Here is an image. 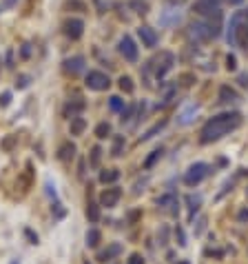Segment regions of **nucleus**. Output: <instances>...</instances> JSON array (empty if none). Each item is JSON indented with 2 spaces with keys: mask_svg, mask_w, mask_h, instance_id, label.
I'll use <instances>...</instances> for the list:
<instances>
[{
  "mask_svg": "<svg viewBox=\"0 0 248 264\" xmlns=\"http://www.w3.org/2000/svg\"><path fill=\"white\" fill-rule=\"evenodd\" d=\"M242 113L237 111H228V113H220V115H213L200 131V142L202 144H210V142H217L220 138L228 135L230 131L239 129L242 127Z\"/></svg>",
  "mask_w": 248,
  "mask_h": 264,
  "instance_id": "1",
  "label": "nucleus"
},
{
  "mask_svg": "<svg viewBox=\"0 0 248 264\" xmlns=\"http://www.w3.org/2000/svg\"><path fill=\"white\" fill-rule=\"evenodd\" d=\"M226 29H228L226 40H228L230 47H242L244 51H248V9L230 16Z\"/></svg>",
  "mask_w": 248,
  "mask_h": 264,
  "instance_id": "2",
  "label": "nucleus"
},
{
  "mask_svg": "<svg viewBox=\"0 0 248 264\" xmlns=\"http://www.w3.org/2000/svg\"><path fill=\"white\" fill-rule=\"evenodd\" d=\"M173 65H175V56H173L171 51H160V56H155L151 60V69L158 80H162V78L171 71Z\"/></svg>",
  "mask_w": 248,
  "mask_h": 264,
  "instance_id": "3",
  "label": "nucleus"
},
{
  "mask_svg": "<svg viewBox=\"0 0 248 264\" xmlns=\"http://www.w3.org/2000/svg\"><path fill=\"white\" fill-rule=\"evenodd\" d=\"M210 176V164L206 162H195L188 167V171L184 173V184L186 187H195V184H200L204 178H208Z\"/></svg>",
  "mask_w": 248,
  "mask_h": 264,
  "instance_id": "4",
  "label": "nucleus"
},
{
  "mask_svg": "<svg viewBox=\"0 0 248 264\" xmlns=\"http://www.w3.org/2000/svg\"><path fill=\"white\" fill-rule=\"evenodd\" d=\"M84 82H86L89 89H93V91H104V89H109L111 87L109 76L102 73V71H89L86 73V78H84Z\"/></svg>",
  "mask_w": 248,
  "mask_h": 264,
  "instance_id": "5",
  "label": "nucleus"
},
{
  "mask_svg": "<svg viewBox=\"0 0 248 264\" xmlns=\"http://www.w3.org/2000/svg\"><path fill=\"white\" fill-rule=\"evenodd\" d=\"M118 51L124 56V60H129V63H135L138 60V47H135L133 38L131 36H122L118 43Z\"/></svg>",
  "mask_w": 248,
  "mask_h": 264,
  "instance_id": "6",
  "label": "nucleus"
},
{
  "mask_svg": "<svg viewBox=\"0 0 248 264\" xmlns=\"http://www.w3.org/2000/svg\"><path fill=\"white\" fill-rule=\"evenodd\" d=\"M220 7H222V0H195L193 11L197 16H210L215 11H220Z\"/></svg>",
  "mask_w": 248,
  "mask_h": 264,
  "instance_id": "7",
  "label": "nucleus"
},
{
  "mask_svg": "<svg viewBox=\"0 0 248 264\" xmlns=\"http://www.w3.org/2000/svg\"><path fill=\"white\" fill-rule=\"evenodd\" d=\"M120 198H122V189H118V187L104 189L102 196H100V204H102V207H106V209H113L115 204L120 202Z\"/></svg>",
  "mask_w": 248,
  "mask_h": 264,
  "instance_id": "8",
  "label": "nucleus"
},
{
  "mask_svg": "<svg viewBox=\"0 0 248 264\" xmlns=\"http://www.w3.org/2000/svg\"><path fill=\"white\" fill-rule=\"evenodd\" d=\"M158 207L164 209V211H168L171 216H177V209H180V200H177L175 193H166V196H162L158 200Z\"/></svg>",
  "mask_w": 248,
  "mask_h": 264,
  "instance_id": "9",
  "label": "nucleus"
},
{
  "mask_svg": "<svg viewBox=\"0 0 248 264\" xmlns=\"http://www.w3.org/2000/svg\"><path fill=\"white\" fill-rule=\"evenodd\" d=\"M82 31H84V22H82L80 18H69L67 22H64V34H67L71 40L80 38Z\"/></svg>",
  "mask_w": 248,
  "mask_h": 264,
  "instance_id": "10",
  "label": "nucleus"
},
{
  "mask_svg": "<svg viewBox=\"0 0 248 264\" xmlns=\"http://www.w3.org/2000/svg\"><path fill=\"white\" fill-rule=\"evenodd\" d=\"M64 71L71 73V76H78V73L84 71V58L82 56H73L64 60Z\"/></svg>",
  "mask_w": 248,
  "mask_h": 264,
  "instance_id": "11",
  "label": "nucleus"
},
{
  "mask_svg": "<svg viewBox=\"0 0 248 264\" xmlns=\"http://www.w3.org/2000/svg\"><path fill=\"white\" fill-rule=\"evenodd\" d=\"M138 36H140L144 47H155V44H158V34H155V29L146 27V24L138 29Z\"/></svg>",
  "mask_w": 248,
  "mask_h": 264,
  "instance_id": "12",
  "label": "nucleus"
},
{
  "mask_svg": "<svg viewBox=\"0 0 248 264\" xmlns=\"http://www.w3.org/2000/svg\"><path fill=\"white\" fill-rule=\"evenodd\" d=\"M220 102L222 105H235V102H239V93L235 89H230L228 85H224L220 89Z\"/></svg>",
  "mask_w": 248,
  "mask_h": 264,
  "instance_id": "13",
  "label": "nucleus"
},
{
  "mask_svg": "<svg viewBox=\"0 0 248 264\" xmlns=\"http://www.w3.org/2000/svg\"><path fill=\"white\" fill-rule=\"evenodd\" d=\"M120 253H122V244H111L109 249H104V251L98 253V262H111V260L118 258Z\"/></svg>",
  "mask_w": 248,
  "mask_h": 264,
  "instance_id": "14",
  "label": "nucleus"
},
{
  "mask_svg": "<svg viewBox=\"0 0 248 264\" xmlns=\"http://www.w3.org/2000/svg\"><path fill=\"white\" fill-rule=\"evenodd\" d=\"M197 113V105H191V107H186V111H182L180 118H177V122L180 125H191L193 122V115Z\"/></svg>",
  "mask_w": 248,
  "mask_h": 264,
  "instance_id": "15",
  "label": "nucleus"
},
{
  "mask_svg": "<svg viewBox=\"0 0 248 264\" xmlns=\"http://www.w3.org/2000/svg\"><path fill=\"white\" fill-rule=\"evenodd\" d=\"M118 180H120L118 169H106V171L100 173V182H104V184H113V182H118Z\"/></svg>",
  "mask_w": 248,
  "mask_h": 264,
  "instance_id": "16",
  "label": "nucleus"
},
{
  "mask_svg": "<svg viewBox=\"0 0 248 264\" xmlns=\"http://www.w3.org/2000/svg\"><path fill=\"white\" fill-rule=\"evenodd\" d=\"M100 240H102V236H100V231L98 229L86 231V246H89V249H96V246L100 244Z\"/></svg>",
  "mask_w": 248,
  "mask_h": 264,
  "instance_id": "17",
  "label": "nucleus"
},
{
  "mask_svg": "<svg viewBox=\"0 0 248 264\" xmlns=\"http://www.w3.org/2000/svg\"><path fill=\"white\" fill-rule=\"evenodd\" d=\"M73 154H76V144L64 142V144L60 147V151H58V158H60V160H71Z\"/></svg>",
  "mask_w": 248,
  "mask_h": 264,
  "instance_id": "18",
  "label": "nucleus"
},
{
  "mask_svg": "<svg viewBox=\"0 0 248 264\" xmlns=\"http://www.w3.org/2000/svg\"><path fill=\"white\" fill-rule=\"evenodd\" d=\"M84 129H86V120H84V118H80V115L71 118V135H80Z\"/></svg>",
  "mask_w": 248,
  "mask_h": 264,
  "instance_id": "19",
  "label": "nucleus"
},
{
  "mask_svg": "<svg viewBox=\"0 0 248 264\" xmlns=\"http://www.w3.org/2000/svg\"><path fill=\"white\" fill-rule=\"evenodd\" d=\"M186 202H188V209H191V220L195 218V213L200 211V204H202V196H188L186 198Z\"/></svg>",
  "mask_w": 248,
  "mask_h": 264,
  "instance_id": "20",
  "label": "nucleus"
},
{
  "mask_svg": "<svg viewBox=\"0 0 248 264\" xmlns=\"http://www.w3.org/2000/svg\"><path fill=\"white\" fill-rule=\"evenodd\" d=\"M162 154H164V149H162V147H160V149H155V151H151V155H148V158L144 160V169H151L153 164H155L160 158H162Z\"/></svg>",
  "mask_w": 248,
  "mask_h": 264,
  "instance_id": "21",
  "label": "nucleus"
},
{
  "mask_svg": "<svg viewBox=\"0 0 248 264\" xmlns=\"http://www.w3.org/2000/svg\"><path fill=\"white\" fill-rule=\"evenodd\" d=\"M164 127H166V120H160V122H158V125H153V127H151V129H148V131H146V133H144V135H142V140H151V138H153V135L158 133V131H162V129H164Z\"/></svg>",
  "mask_w": 248,
  "mask_h": 264,
  "instance_id": "22",
  "label": "nucleus"
},
{
  "mask_svg": "<svg viewBox=\"0 0 248 264\" xmlns=\"http://www.w3.org/2000/svg\"><path fill=\"white\" fill-rule=\"evenodd\" d=\"M120 89H122V91H126V93H133V89H135L133 80H131L129 76H122V78H120Z\"/></svg>",
  "mask_w": 248,
  "mask_h": 264,
  "instance_id": "23",
  "label": "nucleus"
},
{
  "mask_svg": "<svg viewBox=\"0 0 248 264\" xmlns=\"http://www.w3.org/2000/svg\"><path fill=\"white\" fill-rule=\"evenodd\" d=\"M109 107H111V111H124V100L122 98H118V96H111L109 98Z\"/></svg>",
  "mask_w": 248,
  "mask_h": 264,
  "instance_id": "24",
  "label": "nucleus"
},
{
  "mask_svg": "<svg viewBox=\"0 0 248 264\" xmlns=\"http://www.w3.org/2000/svg\"><path fill=\"white\" fill-rule=\"evenodd\" d=\"M96 135L98 138H106V135H111V125L109 122H100V125L96 127Z\"/></svg>",
  "mask_w": 248,
  "mask_h": 264,
  "instance_id": "25",
  "label": "nucleus"
},
{
  "mask_svg": "<svg viewBox=\"0 0 248 264\" xmlns=\"http://www.w3.org/2000/svg\"><path fill=\"white\" fill-rule=\"evenodd\" d=\"M86 218H89L91 222H98L100 220V209H98L96 204H89V207H86Z\"/></svg>",
  "mask_w": 248,
  "mask_h": 264,
  "instance_id": "26",
  "label": "nucleus"
},
{
  "mask_svg": "<svg viewBox=\"0 0 248 264\" xmlns=\"http://www.w3.org/2000/svg\"><path fill=\"white\" fill-rule=\"evenodd\" d=\"M122 149H124V138L122 135H118L115 142H113V151H111V154H113L115 158H120V155H122Z\"/></svg>",
  "mask_w": 248,
  "mask_h": 264,
  "instance_id": "27",
  "label": "nucleus"
},
{
  "mask_svg": "<svg viewBox=\"0 0 248 264\" xmlns=\"http://www.w3.org/2000/svg\"><path fill=\"white\" fill-rule=\"evenodd\" d=\"M100 154H102V149L100 147H93V151H91V167H98V164H100Z\"/></svg>",
  "mask_w": 248,
  "mask_h": 264,
  "instance_id": "28",
  "label": "nucleus"
},
{
  "mask_svg": "<svg viewBox=\"0 0 248 264\" xmlns=\"http://www.w3.org/2000/svg\"><path fill=\"white\" fill-rule=\"evenodd\" d=\"M173 96H175V87H171V89H168V91L164 93V98H162V102H160V107H166L168 102L173 100Z\"/></svg>",
  "mask_w": 248,
  "mask_h": 264,
  "instance_id": "29",
  "label": "nucleus"
},
{
  "mask_svg": "<svg viewBox=\"0 0 248 264\" xmlns=\"http://www.w3.org/2000/svg\"><path fill=\"white\" fill-rule=\"evenodd\" d=\"M64 7H67V9H80V11H84V9H86L84 2H80V0H69V2H67Z\"/></svg>",
  "mask_w": 248,
  "mask_h": 264,
  "instance_id": "30",
  "label": "nucleus"
},
{
  "mask_svg": "<svg viewBox=\"0 0 248 264\" xmlns=\"http://www.w3.org/2000/svg\"><path fill=\"white\" fill-rule=\"evenodd\" d=\"M175 238H177V244H180V246H186V236H184V231H182L180 226L175 229Z\"/></svg>",
  "mask_w": 248,
  "mask_h": 264,
  "instance_id": "31",
  "label": "nucleus"
},
{
  "mask_svg": "<svg viewBox=\"0 0 248 264\" xmlns=\"http://www.w3.org/2000/svg\"><path fill=\"white\" fill-rule=\"evenodd\" d=\"M226 69H228V71H235V69H237V60H235V56L226 58Z\"/></svg>",
  "mask_w": 248,
  "mask_h": 264,
  "instance_id": "32",
  "label": "nucleus"
},
{
  "mask_svg": "<svg viewBox=\"0 0 248 264\" xmlns=\"http://www.w3.org/2000/svg\"><path fill=\"white\" fill-rule=\"evenodd\" d=\"M126 264H144V258H142L140 253H133V255L129 258V262H126Z\"/></svg>",
  "mask_w": 248,
  "mask_h": 264,
  "instance_id": "33",
  "label": "nucleus"
},
{
  "mask_svg": "<svg viewBox=\"0 0 248 264\" xmlns=\"http://www.w3.org/2000/svg\"><path fill=\"white\" fill-rule=\"evenodd\" d=\"M9 100H11V93H2V98H0V105L7 107V105H9Z\"/></svg>",
  "mask_w": 248,
  "mask_h": 264,
  "instance_id": "34",
  "label": "nucleus"
},
{
  "mask_svg": "<svg viewBox=\"0 0 248 264\" xmlns=\"http://www.w3.org/2000/svg\"><path fill=\"white\" fill-rule=\"evenodd\" d=\"M16 85H18L20 89H22V87H27V85H29V76H20V80L16 82Z\"/></svg>",
  "mask_w": 248,
  "mask_h": 264,
  "instance_id": "35",
  "label": "nucleus"
},
{
  "mask_svg": "<svg viewBox=\"0 0 248 264\" xmlns=\"http://www.w3.org/2000/svg\"><path fill=\"white\" fill-rule=\"evenodd\" d=\"M248 220V209H244V211H239V222H246Z\"/></svg>",
  "mask_w": 248,
  "mask_h": 264,
  "instance_id": "36",
  "label": "nucleus"
},
{
  "mask_svg": "<svg viewBox=\"0 0 248 264\" xmlns=\"http://www.w3.org/2000/svg\"><path fill=\"white\" fill-rule=\"evenodd\" d=\"M239 85H242V87H248V76H246V73H244V76H239Z\"/></svg>",
  "mask_w": 248,
  "mask_h": 264,
  "instance_id": "37",
  "label": "nucleus"
},
{
  "mask_svg": "<svg viewBox=\"0 0 248 264\" xmlns=\"http://www.w3.org/2000/svg\"><path fill=\"white\" fill-rule=\"evenodd\" d=\"M29 53H31V49H29V44H24L22 47V58H29Z\"/></svg>",
  "mask_w": 248,
  "mask_h": 264,
  "instance_id": "38",
  "label": "nucleus"
},
{
  "mask_svg": "<svg viewBox=\"0 0 248 264\" xmlns=\"http://www.w3.org/2000/svg\"><path fill=\"white\" fill-rule=\"evenodd\" d=\"M182 2H186V0H168V5H177V7H180Z\"/></svg>",
  "mask_w": 248,
  "mask_h": 264,
  "instance_id": "39",
  "label": "nucleus"
},
{
  "mask_svg": "<svg viewBox=\"0 0 248 264\" xmlns=\"http://www.w3.org/2000/svg\"><path fill=\"white\" fill-rule=\"evenodd\" d=\"M11 144H14V138H9V140H5V149H9Z\"/></svg>",
  "mask_w": 248,
  "mask_h": 264,
  "instance_id": "40",
  "label": "nucleus"
},
{
  "mask_svg": "<svg viewBox=\"0 0 248 264\" xmlns=\"http://www.w3.org/2000/svg\"><path fill=\"white\" fill-rule=\"evenodd\" d=\"M228 2H230V5H242L244 0H228Z\"/></svg>",
  "mask_w": 248,
  "mask_h": 264,
  "instance_id": "41",
  "label": "nucleus"
},
{
  "mask_svg": "<svg viewBox=\"0 0 248 264\" xmlns=\"http://www.w3.org/2000/svg\"><path fill=\"white\" fill-rule=\"evenodd\" d=\"M14 2H16V0H5V5H7V7H11Z\"/></svg>",
  "mask_w": 248,
  "mask_h": 264,
  "instance_id": "42",
  "label": "nucleus"
},
{
  "mask_svg": "<svg viewBox=\"0 0 248 264\" xmlns=\"http://www.w3.org/2000/svg\"><path fill=\"white\" fill-rule=\"evenodd\" d=\"M177 264H188V262H186V260H182V262H177Z\"/></svg>",
  "mask_w": 248,
  "mask_h": 264,
  "instance_id": "43",
  "label": "nucleus"
},
{
  "mask_svg": "<svg viewBox=\"0 0 248 264\" xmlns=\"http://www.w3.org/2000/svg\"><path fill=\"white\" fill-rule=\"evenodd\" d=\"M246 198H248V189H246Z\"/></svg>",
  "mask_w": 248,
  "mask_h": 264,
  "instance_id": "44",
  "label": "nucleus"
}]
</instances>
